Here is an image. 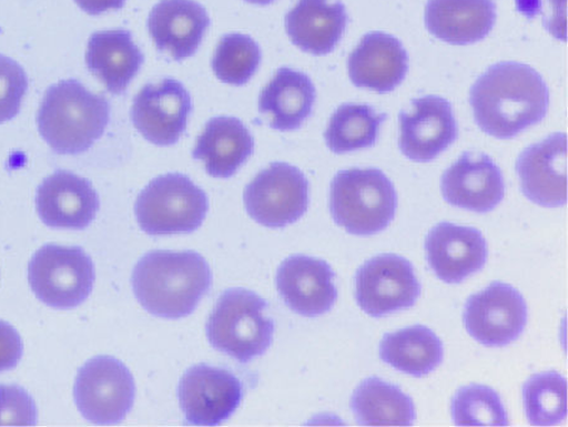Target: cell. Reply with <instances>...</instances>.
<instances>
[{"mask_svg": "<svg viewBox=\"0 0 568 427\" xmlns=\"http://www.w3.org/2000/svg\"><path fill=\"white\" fill-rule=\"evenodd\" d=\"M452 413L458 426H508V415L495 389L483 385L463 387L453 398Z\"/></svg>", "mask_w": 568, "mask_h": 427, "instance_id": "1f68e13d", "label": "cell"}, {"mask_svg": "<svg viewBox=\"0 0 568 427\" xmlns=\"http://www.w3.org/2000/svg\"><path fill=\"white\" fill-rule=\"evenodd\" d=\"M143 62L144 54L129 31H102L91 35L87 52L88 68L111 94H124Z\"/></svg>", "mask_w": 568, "mask_h": 427, "instance_id": "484cf974", "label": "cell"}, {"mask_svg": "<svg viewBox=\"0 0 568 427\" xmlns=\"http://www.w3.org/2000/svg\"><path fill=\"white\" fill-rule=\"evenodd\" d=\"M347 24L346 7L339 0H300L285 18L292 42L315 55L328 54L337 48Z\"/></svg>", "mask_w": 568, "mask_h": 427, "instance_id": "603a6c76", "label": "cell"}, {"mask_svg": "<svg viewBox=\"0 0 568 427\" xmlns=\"http://www.w3.org/2000/svg\"><path fill=\"white\" fill-rule=\"evenodd\" d=\"M527 318L524 296L505 283L490 284L465 304V327L475 340L488 347H505L517 340Z\"/></svg>", "mask_w": 568, "mask_h": 427, "instance_id": "8fae6325", "label": "cell"}, {"mask_svg": "<svg viewBox=\"0 0 568 427\" xmlns=\"http://www.w3.org/2000/svg\"><path fill=\"white\" fill-rule=\"evenodd\" d=\"M22 355L23 342L20 334L8 323L0 321V373L16 368Z\"/></svg>", "mask_w": 568, "mask_h": 427, "instance_id": "e575fe53", "label": "cell"}, {"mask_svg": "<svg viewBox=\"0 0 568 427\" xmlns=\"http://www.w3.org/2000/svg\"><path fill=\"white\" fill-rule=\"evenodd\" d=\"M386 119V114H378L368 105L344 104L335 110L325 130V142L335 154L366 150L376 144Z\"/></svg>", "mask_w": 568, "mask_h": 427, "instance_id": "f1b7e54d", "label": "cell"}, {"mask_svg": "<svg viewBox=\"0 0 568 427\" xmlns=\"http://www.w3.org/2000/svg\"><path fill=\"white\" fill-rule=\"evenodd\" d=\"M527 419L534 426H555L567 416V380L557 373L530 377L524 387Z\"/></svg>", "mask_w": 568, "mask_h": 427, "instance_id": "f546056e", "label": "cell"}, {"mask_svg": "<svg viewBox=\"0 0 568 427\" xmlns=\"http://www.w3.org/2000/svg\"><path fill=\"white\" fill-rule=\"evenodd\" d=\"M351 406L363 426H412L416 419L412 398L377 377L363 380Z\"/></svg>", "mask_w": 568, "mask_h": 427, "instance_id": "83f0119b", "label": "cell"}, {"mask_svg": "<svg viewBox=\"0 0 568 427\" xmlns=\"http://www.w3.org/2000/svg\"><path fill=\"white\" fill-rule=\"evenodd\" d=\"M420 295L422 285L414 266L398 255L371 258L356 274L357 303L374 318L412 308Z\"/></svg>", "mask_w": 568, "mask_h": 427, "instance_id": "30bf717a", "label": "cell"}, {"mask_svg": "<svg viewBox=\"0 0 568 427\" xmlns=\"http://www.w3.org/2000/svg\"><path fill=\"white\" fill-rule=\"evenodd\" d=\"M209 199L187 175L170 173L156 176L139 194L135 215L148 235L191 234L203 224Z\"/></svg>", "mask_w": 568, "mask_h": 427, "instance_id": "8992f818", "label": "cell"}, {"mask_svg": "<svg viewBox=\"0 0 568 427\" xmlns=\"http://www.w3.org/2000/svg\"><path fill=\"white\" fill-rule=\"evenodd\" d=\"M37 298L54 309H72L85 302L94 287L95 267L77 246L44 245L28 266Z\"/></svg>", "mask_w": 568, "mask_h": 427, "instance_id": "52a82bcc", "label": "cell"}, {"mask_svg": "<svg viewBox=\"0 0 568 427\" xmlns=\"http://www.w3.org/2000/svg\"><path fill=\"white\" fill-rule=\"evenodd\" d=\"M260 61L258 44L250 35L231 33L222 37L213 55L212 69L222 82L242 87L255 75Z\"/></svg>", "mask_w": 568, "mask_h": 427, "instance_id": "4dcf8cb0", "label": "cell"}, {"mask_svg": "<svg viewBox=\"0 0 568 427\" xmlns=\"http://www.w3.org/2000/svg\"><path fill=\"white\" fill-rule=\"evenodd\" d=\"M316 91L312 80L301 71L277 70L275 77L261 91L258 110L270 126L281 132L300 129L312 115Z\"/></svg>", "mask_w": 568, "mask_h": 427, "instance_id": "d4e9b609", "label": "cell"}, {"mask_svg": "<svg viewBox=\"0 0 568 427\" xmlns=\"http://www.w3.org/2000/svg\"><path fill=\"white\" fill-rule=\"evenodd\" d=\"M399 150L415 162H430L458 139V124L452 104L439 96L413 101L399 114Z\"/></svg>", "mask_w": 568, "mask_h": 427, "instance_id": "5bb4252c", "label": "cell"}, {"mask_svg": "<svg viewBox=\"0 0 568 427\" xmlns=\"http://www.w3.org/2000/svg\"><path fill=\"white\" fill-rule=\"evenodd\" d=\"M77 4L91 16H99L110 11H119L126 0H74Z\"/></svg>", "mask_w": 568, "mask_h": 427, "instance_id": "d590c367", "label": "cell"}, {"mask_svg": "<svg viewBox=\"0 0 568 427\" xmlns=\"http://www.w3.org/2000/svg\"><path fill=\"white\" fill-rule=\"evenodd\" d=\"M37 407L20 386L0 385V426H34Z\"/></svg>", "mask_w": 568, "mask_h": 427, "instance_id": "836d02e7", "label": "cell"}, {"mask_svg": "<svg viewBox=\"0 0 568 427\" xmlns=\"http://www.w3.org/2000/svg\"><path fill=\"white\" fill-rule=\"evenodd\" d=\"M443 196L455 207L487 213L505 199L499 166L486 154L464 153L442 180Z\"/></svg>", "mask_w": 568, "mask_h": 427, "instance_id": "d6986e66", "label": "cell"}, {"mask_svg": "<svg viewBox=\"0 0 568 427\" xmlns=\"http://www.w3.org/2000/svg\"><path fill=\"white\" fill-rule=\"evenodd\" d=\"M248 215L260 225L282 228L301 220L310 207V182L296 166L273 163L247 184Z\"/></svg>", "mask_w": 568, "mask_h": 427, "instance_id": "9c48e42d", "label": "cell"}, {"mask_svg": "<svg viewBox=\"0 0 568 427\" xmlns=\"http://www.w3.org/2000/svg\"><path fill=\"white\" fill-rule=\"evenodd\" d=\"M36 204L44 225L67 230H85L100 209L92 184L69 171L48 176L37 191Z\"/></svg>", "mask_w": 568, "mask_h": 427, "instance_id": "2e32d148", "label": "cell"}, {"mask_svg": "<svg viewBox=\"0 0 568 427\" xmlns=\"http://www.w3.org/2000/svg\"><path fill=\"white\" fill-rule=\"evenodd\" d=\"M73 396L87 420L97 425H115L132 410L134 378L116 358L99 356L79 370Z\"/></svg>", "mask_w": 568, "mask_h": 427, "instance_id": "ba28073f", "label": "cell"}, {"mask_svg": "<svg viewBox=\"0 0 568 427\" xmlns=\"http://www.w3.org/2000/svg\"><path fill=\"white\" fill-rule=\"evenodd\" d=\"M110 106L104 96L92 94L78 80H63L43 96L37 124L55 153H85L105 133Z\"/></svg>", "mask_w": 568, "mask_h": 427, "instance_id": "3957f363", "label": "cell"}, {"mask_svg": "<svg viewBox=\"0 0 568 427\" xmlns=\"http://www.w3.org/2000/svg\"><path fill=\"white\" fill-rule=\"evenodd\" d=\"M408 71V55L394 35L374 32L363 37L348 60L349 78L357 88L384 92L402 85Z\"/></svg>", "mask_w": 568, "mask_h": 427, "instance_id": "44dd1931", "label": "cell"}, {"mask_svg": "<svg viewBox=\"0 0 568 427\" xmlns=\"http://www.w3.org/2000/svg\"><path fill=\"white\" fill-rule=\"evenodd\" d=\"M247 3L257 6H268L275 2V0H246Z\"/></svg>", "mask_w": 568, "mask_h": 427, "instance_id": "8d00e7d4", "label": "cell"}, {"mask_svg": "<svg viewBox=\"0 0 568 427\" xmlns=\"http://www.w3.org/2000/svg\"><path fill=\"white\" fill-rule=\"evenodd\" d=\"M28 90V78L21 64L0 54V124L20 113Z\"/></svg>", "mask_w": 568, "mask_h": 427, "instance_id": "d6a6232c", "label": "cell"}, {"mask_svg": "<svg viewBox=\"0 0 568 427\" xmlns=\"http://www.w3.org/2000/svg\"><path fill=\"white\" fill-rule=\"evenodd\" d=\"M192 99L180 81L164 79L149 83L135 96L132 120L148 142L170 146L180 141L187 129Z\"/></svg>", "mask_w": 568, "mask_h": 427, "instance_id": "4fadbf2b", "label": "cell"}, {"mask_svg": "<svg viewBox=\"0 0 568 427\" xmlns=\"http://www.w3.org/2000/svg\"><path fill=\"white\" fill-rule=\"evenodd\" d=\"M254 153V138L241 120L213 118L199 136L193 151L214 179H230Z\"/></svg>", "mask_w": 568, "mask_h": 427, "instance_id": "cb8c5ba5", "label": "cell"}, {"mask_svg": "<svg viewBox=\"0 0 568 427\" xmlns=\"http://www.w3.org/2000/svg\"><path fill=\"white\" fill-rule=\"evenodd\" d=\"M425 248L428 265L448 284H459L479 273L488 260L486 238L479 230L449 222L428 232Z\"/></svg>", "mask_w": 568, "mask_h": 427, "instance_id": "ac0fdd59", "label": "cell"}, {"mask_svg": "<svg viewBox=\"0 0 568 427\" xmlns=\"http://www.w3.org/2000/svg\"><path fill=\"white\" fill-rule=\"evenodd\" d=\"M210 24L206 9L193 0H162L148 21L156 49L175 61L189 59L199 51Z\"/></svg>", "mask_w": 568, "mask_h": 427, "instance_id": "ffe728a7", "label": "cell"}, {"mask_svg": "<svg viewBox=\"0 0 568 427\" xmlns=\"http://www.w3.org/2000/svg\"><path fill=\"white\" fill-rule=\"evenodd\" d=\"M179 395L189 424L217 426L237 410L244 389L241 380L230 370L199 365L184 374Z\"/></svg>", "mask_w": 568, "mask_h": 427, "instance_id": "7c38bea8", "label": "cell"}, {"mask_svg": "<svg viewBox=\"0 0 568 427\" xmlns=\"http://www.w3.org/2000/svg\"><path fill=\"white\" fill-rule=\"evenodd\" d=\"M133 291L143 308L165 319L189 317L212 284L209 263L193 252H152L134 267Z\"/></svg>", "mask_w": 568, "mask_h": 427, "instance_id": "7a4b0ae2", "label": "cell"}, {"mask_svg": "<svg viewBox=\"0 0 568 427\" xmlns=\"http://www.w3.org/2000/svg\"><path fill=\"white\" fill-rule=\"evenodd\" d=\"M397 193L379 170H348L334 176L331 212L335 224L357 236L376 235L394 221Z\"/></svg>", "mask_w": 568, "mask_h": 427, "instance_id": "277c9868", "label": "cell"}, {"mask_svg": "<svg viewBox=\"0 0 568 427\" xmlns=\"http://www.w3.org/2000/svg\"><path fill=\"white\" fill-rule=\"evenodd\" d=\"M266 311L267 303L253 292L236 287L223 293L207 323L211 345L241 364L263 356L275 329Z\"/></svg>", "mask_w": 568, "mask_h": 427, "instance_id": "5b68a950", "label": "cell"}, {"mask_svg": "<svg viewBox=\"0 0 568 427\" xmlns=\"http://www.w3.org/2000/svg\"><path fill=\"white\" fill-rule=\"evenodd\" d=\"M379 357L404 374L423 377L442 365L444 347L432 329L414 326L386 334L379 345Z\"/></svg>", "mask_w": 568, "mask_h": 427, "instance_id": "4316f807", "label": "cell"}, {"mask_svg": "<svg viewBox=\"0 0 568 427\" xmlns=\"http://www.w3.org/2000/svg\"><path fill=\"white\" fill-rule=\"evenodd\" d=\"M276 285L288 308L308 318L328 313L338 298L332 267L311 256L287 257L278 267Z\"/></svg>", "mask_w": 568, "mask_h": 427, "instance_id": "e0dca14e", "label": "cell"}, {"mask_svg": "<svg viewBox=\"0 0 568 427\" xmlns=\"http://www.w3.org/2000/svg\"><path fill=\"white\" fill-rule=\"evenodd\" d=\"M496 20L493 0H428L425 9L428 32L450 44H473L486 39Z\"/></svg>", "mask_w": 568, "mask_h": 427, "instance_id": "7402d4cb", "label": "cell"}, {"mask_svg": "<svg viewBox=\"0 0 568 427\" xmlns=\"http://www.w3.org/2000/svg\"><path fill=\"white\" fill-rule=\"evenodd\" d=\"M521 192L538 206L555 209L567 203V135H549L530 145L517 161Z\"/></svg>", "mask_w": 568, "mask_h": 427, "instance_id": "9a60e30c", "label": "cell"}, {"mask_svg": "<svg viewBox=\"0 0 568 427\" xmlns=\"http://www.w3.org/2000/svg\"><path fill=\"white\" fill-rule=\"evenodd\" d=\"M470 105L484 133L510 139L542 122L549 91L542 77L528 64L503 62L474 83Z\"/></svg>", "mask_w": 568, "mask_h": 427, "instance_id": "6da1fadb", "label": "cell"}]
</instances>
